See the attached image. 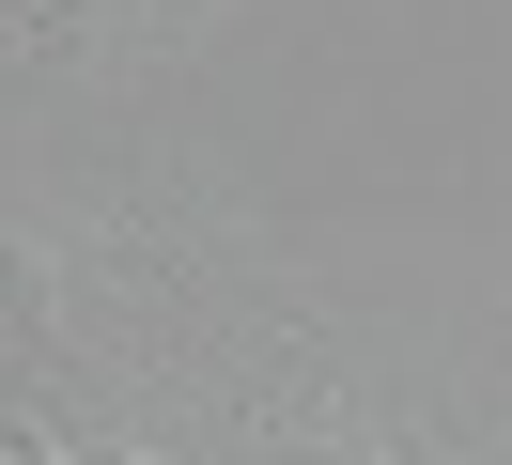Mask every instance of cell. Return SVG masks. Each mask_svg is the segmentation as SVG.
I'll return each mask as SVG.
<instances>
[{"label": "cell", "instance_id": "6da1fadb", "mask_svg": "<svg viewBox=\"0 0 512 465\" xmlns=\"http://www.w3.org/2000/svg\"><path fill=\"white\" fill-rule=\"evenodd\" d=\"M202 16H218V0H109V16H94V47H125V62H140V47H187Z\"/></svg>", "mask_w": 512, "mask_h": 465}, {"label": "cell", "instance_id": "7a4b0ae2", "mask_svg": "<svg viewBox=\"0 0 512 465\" xmlns=\"http://www.w3.org/2000/svg\"><path fill=\"white\" fill-rule=\"evenodd\" d=\"M0 465H47V450H16V434H0Z\"/></svg>", "mask_w": 512, "mask_h": 465}, {"label": "cell", "instance_id": "3957f363", "mask_svg": "<svg viewBox=\"0 0 512 465\" xmlns=\"http://www.w3.org/2000/svg\"><path fill=\"white\" fill-rule=\"evenodd\" d=\"M497 450H512V434H497Z\"/></svg>", "mask_w": 512, "mask_h": 465}]
</instances>
